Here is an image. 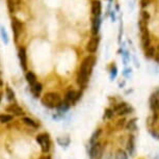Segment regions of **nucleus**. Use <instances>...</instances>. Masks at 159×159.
Instances as JSON below:
<instances>
[{
    "instance_id": "obj_1",
    "label": "nucleus",
    "mask_w": 159,
    "mask_h": 159,
    "mask_svg": "<svg viewBox=\"0 0 159 159\" xmlns=\"http://www.w3.org/2000/svg\"><path fill=\"white\" fill-rule=\"evenodd\" d=\"M96 64V58L94 56L89 55L85 57L81 62V66L79 68L77 74V84L81 88H85L89 82V78L91 76L93 68Z\"/></svg>"
},
{
    "instance_id": "obj_2",
    "label": "nucleus",
    "mask_w": 159,
    "mask_h": 159,
    "mask_svg": "<svg viewBox=\"0 0 159 159\" xmlns=\"http://www.w3.org/2000/svg\"><path fill=\"white\" fill-rule=\"evenodd\" d=\"M41 102L44 106L48 107V108H57L58 105L61 103V95L54 92L46 93L41 99Z\"/></svg>"
},
{
    "instance_id": "obj_3",
    "label": "nucleus",
    "mask_w": 159,
    "mask_h": 159,
    "mask_svg": "<svg viewBox=\"0 0 159 159\" xmlns=\"http://www.w3.org/2000/svg\"><path fill=\"white\" fill-rule=\"evenodd\" d=\"M104 143L101 142H97L95 143H92L89 147V155L91 159H102L104 156Z\"/></svg>"
},
{
    "instance_id": "obj_4",
    "label": "nucleus",
    "mask_w": 159,
    "mask_h": 159,
    "mask_svg": "<svg viewBox=\"0 0 159 159\" xmlns=\"http://www.w3.org/2000/svg\"><path fill=\"white\" fill-rule=\"evenodd\" d=\"M35 139H37L38 143L40 145L42 152L45 153V154H47L51 149V140H50L49 134L46 133V132H44V133H40L39 135H37Z\"/></svg>"
},
{
    "instance_id": "obj_5",
    "label": "nucleus",
    "mask_w": 159,
    "mask_h": 159,
    "mask_svg": "<svg viewBox=\"0 0 159 159\" xmlns=\"http://www.w3.org/2000/svg\"><path fill=\"white\" fill-rule=\"evenodd\" d=\"M11 29H13L15 42H18L21 34H22V31H23L22 22H21L19 19H17V18H13V19H11Z\"/></svg>"
},
{
    "instance_id": "obj_6",
    "label": "nucleus",
    "mask_w": 159,
    "mask_h": 159,
    "mask_svg": "<svg viewBox=\"0 0 159 159\" xmlns=\"http://www.w3.org/2000/svg\"><path fill=\"white\" fill-rule=\"evenodd\" d=\"M113 110H115L116 115H118V116H126L133 111V108H132L130 105L125 103V102H122V103H119L118 105H116V106L113 107Z\"/></svg>"
},
{
    "instance_id": "obj_7",
    "label": "nucleus",
    "mask_w": 159,
    "mask_h": 159,
    "mask_svg": "<svg viewBox=\"0 0 159 159\" xmlns=\"http://www.w3.org/2000/svg\"><path fill=\"white\" fill-rule=\"evenodd\" d=\"M125 146H126V151L128 152V154L130 156H134L136 147H135V139H134V136L132 135V134H130V135L128 136Z\"/></svg>"
},
{
    "instance_id": "obj_8",
    "label": "nucleus",
    "mask_w": 159,
    "mask_h": 159,
    "mask_svg": "<svg viewBox=\"0 0 159 159\" xmlns=\"http://www.w3.org/2000/svg\"><path fill=\"white\" fill-rule=\"evenodd\" d=\"M150 107L153 112H159V92L157 91L150 97Z\"/></svg>"
},
{
    "instance_id": "obj_9",
    "label": "nucleus",
    "mask_w": 159,
    "mask_h": 159,
    "mask_svg": "<svg viewBox=\"0 0 159 159\" xmlns=\"http://www.w3.org/2000/svg\"><path fill=\"white\" fill-rule=\"evenodd\" d=\"M5 111L10 112L13 116H23L24 115V110L21 108L19 105L16 104V103L10 104L8 106L5 107Z\"/></svg>"
},
{
    "instance_id": "obj_10",
    "label": "nucleus",
    "mask_w": 159,
    "mask_h": 159,
    "mask_svg": "<svg viewBox=\"0 0 159 159\" xmlns=\"http://www.w3.org/2000/svg\"><path fill=\"white\" fill-rule=\"evenodd\" d=\"M80 96H81V93L80 92H76L74 89H71V91L67 92V94H66L65 101L69 102L70 104H74L80 98Z\"/></svg>"
},
{
    "instance_id": "obj_11",
    "label": "nucleus",
    "mask_w": 159,
    "mask_h": 159,
    "mask_svg": "<svg viewBox=\"0 0 159 159\" xmlns=\"http://www.w3.org/2000/svg\"><path fill=\"white\" fill-rule=\"evenodd\" d=\"M98 46H99V38L97 35H94L93 38H91L89 43L86 44V50L89 53H95L98 49Z\"/></svg>"
},
{
    "instance_id": "obj_12",
    "label": "nucleus",
    "mask_w": 159,
    "mask_h": 159,
    "mask_svg": "<svg viewBox=\"0 0 159 159\" xmlns=\"http://www.w3.org/2000/svg\"><path fill=\"white\" fill-rule=\"evenodd\" d=\"M19 59H20V65L21 68L23 69L24 71L27 70V54H26V50L24 47H21L19 49Z\"/></svg>"
},
{
    "instance_id": "obj_13",
    "label": "nucleus",
    "mask_w": 159,
    "mask_h": 159,
    "mask_svg": "<svg viewBox=\"0 0 159 159\" xmlns=\"http://www.w3.org/2000/svg\"><path fill=\"white\" fill-rule=\"evenodd\" d=\"M22 0H7V8L11 14H14L19 10Z\"/></svg>"
},
{
    "instance_id": "obj_14",
    "label": "nucleus",
    "mask_w": 159,
    "mask_h": 159,
    "mask_svg": "<svg viewBox=\"0 0 159 159\" xmlns=\"http://www.w3.org/2000/svg\"><path fill=\"white\" fill-rule=\"evenodd\" d=\"M42 91H43V85H42L40 82L37 81L35 83H34V84L30 85V92H31V94L34 95L35 98L40 97Z\"/></svg>"
},
{
    "instance_id": "obj_15",
    "label": "nucleus",
    "mask_w": 159,
    "mask_h": 159,
    "mask_svg": "<svg viewBox=\"0 0 159 159\" xmlns=\"http://www.w3.org/2000/svg\"><path fill=\"white\" fill-rule=\"evenodd\" d=\"M92 13L94 17H99L101 14V2L99 0H94L92 2Z\"/></svg>"
},
{
    "instance_id": "obj_16",
    "label": "nucleus",
    "mask_w": 159,
    "mask_h": 159,
    "mask_svg": "<svg viewBox=\"0 0 159 159\" xmlns=\"http://www.w3.org/2000/svg\"><path fill=\"white\" fill-rule=\"evenodd\" d=\"M115 159H128V152L122 148L116 149L115 152Z\"/></svg>"
},
{
    "instance_id": "obj_17",
    "label": "nucleus",
    "mask_w": 159,
    "mask_h": 159,
    "mask_svg": "<svg viewBox=\"0 0 159 159\" xmlns=\"http://www.w3.org/2000/svg\"><path fill=\"white\" fill-rule=\"evenodd\" d=\"M22 122H23L25 125H27L28 127H30V128H34V129H37V128L39 127V124H38V123L35 122L34 119L28 118V116H24V118L22 119Z\"/></svg>"
},
{
    "instance_id": "obj_18",
    "label": "nucleus",
    "mask_w": 159,
    "mask_h": 159,
    "mask_svg": "<svg viewBox=\"0 0 159 159\" xmlns=\"http://www.w3.org/2000/svg\"><path fill=\"white\" fill-rule=\"evenodd\" d=\"M101 134H102V129L98 128L97 130L92 134V137H91V139H89V145L99 142V139H100V137H101Z\"/></svg>"
},
{
    "instance_id": "obj_19",
    "label": "nucleus",
    "mask_w": 159,
    "mask_h": 159,
    "mask_svg": "<svg viewBox=\"0 0 159 159\" xmlns=\"http://www.w3.org/2000/svg\"><path fill=\"white\" fill-rule=\"evenodd\" d=\"M142 45H143V47L145 48V49L150 46V35H149V31L148 30L142 34Z\"/></svg>"
},
{
    "instance_id": "obj_20",
    "label": "nucleus",
    "mask_w": 159,
    "mask_h": 159,
    "mask_svg": "<svg viewBox=\"0 0 159 159\" xmlns=\"http://www.w3.org/2000/svg\"><path fill=\"white\" fill-rule=\"evenodd\" d=\"M125 128L129 131H135L136 130V119H131L126 123Z\"/></svg>"
},
{
    "instance_id": "obj_21",
    "label": "nucleus",
    "mask_w": 159,
    "mask_h": 159,
    "mask_svg": "<svg viewBox=\"0 0 159 159\" xmlns=\"http://www.w3.org/2000/svg\"><path fill=\"white\" fill-rule=\"evenodd\" d=\"M26 80H27V82L29 83V85L34 84V83H35L38 81L37 80V76H35V74L34 73V72H27L26 73Z\"/></svg>"
},
{
    "instance_id": "obj_22",
    "label": "nucleus",
    "mask_w": 159,
    "mask_h": 159,
    "mask_svg": "<svg viewBox=\"0 0 159 159\" xmlns=\"http://www.w3.org/2000/svg\"><path fill=\"white\" fill-rule=\"evenodd\" d=\"M99 27H100V18L94 17V20H93V34H97L99 31Z\"/></svg>"
},
{
    "instance_id": "obj_23",
    "label": "nucleus",
    "mask_w": 159,
    "mask_h": 159,
    "mask_svg": "<svg viewBox=\"0 0 159 159\" xmlns=\"http://www.w3.org/2000/svg\"><path fill=\"white\" fill-rule=\"evenodd\" d=\"M139 31L140 34H143V32H145L148 30V21L146 20H143L139 18Z\"/></svg>"
},
{
    "instance_id": "obj_24",
    "label": "nucleus",
    "mask_w": 159,
    "mask_h": 159,
    "mask_svg": "<svg viewBox=\"0 0 159 159\" xmlns=\"http://www.w3.org/2000/svg\"><path fill=\"white\" fill-rule=\"evenodd\" d=\"M70 106H71V104L69 103V102L64 101V102H61V103L58 105L57 109H58L59 112H66V111H68V110H69Z\"/></svg>"
},
{
    "instance_id": "obj_25",
    "label": "nucleus",
    "mask_w": 159,
    "mask_h": 159,
    "mask_svg": "<svg viewBox=\"0 0 159 159\" xmlns=\"http://www.w3.org/2000/svg\"><path fill=\"white\" fill-rule=\"evenodd\" d=\"M70 137L69 136H61V137H58L57 139V143H58V145L59 146H61V147H67L70 145Z\"/></svg>"
},
{
    "instance_id": "obj_26",
    "label": "nucleus",
    "mask_w": 159,
    "mask_h": 159,
    "mask_svg": "<svg viewBox=\"0 0 159 159\" xmlns=\"http://www.w3.org/2000/svg\"><path fill=\"white\" fill-rule=\"evenodd\" d=\"M155 48L153 46H149L148 48L145 49V56L147 58H151V57H154L155 55Z\"/></svg>"
},
{
    "instance_id": "obj_27",
    "label": "nucleus",
    "mask_w": 159,
    "mask_h": 159,
    "mask_svg": "<svg viewBox=\"0 0 159 159\" xmlns=\"http://www.w3.org/2000/svg\"><path fill=\"white\" fill-rule=\"evenodd\" d=\"M13 119H14V116L13 115H7V113H3V115H0V123H2V124L13 121Z\"/></svg>"
},
{
    "instance_id": "obj_28",
    "label": "nucleus",
    "mask_w": 159,
    "mask_h": 159,
    "mask_svg": "<svg viewBox=\"0 0 159 159\" xmlns=\"http://www.w3.org/2000/svg\"><path fill=\"white\" fill-rule=\"evenodd\" d=\"M115 115H116V112L112 108H107V109H105L103 118L104 120H111L113 116H115Z\"/></svg>"
},
{
    "instance_id": "obj_29",
    "label": "nucleus",
    "mask_w": 159,
    "mask_h": 159,
    "mask_svg": "<svg viewBox=\"0 0 159 159\" xmlns=\"http://www.w3.org/2000/svg\"><path fill=\"white\" fill-rule=\"evenodd\" d=\"M5 93H7V98L8 101H14L15 100V93H14V91L8 85H7Z\"/></svg>"
},
{
    "instance_id": "obj_30",
    "label": "nucleus",
    "mask_w": 159,
    "mask_h": 159,
    "mask_svg": "<svg viewBox=\"0 0 159 159\" xmlns=\"http://www.w3.org/2000/svg\"><path fill=\"white\" fill-rule=\"evenodd\" d=\"M0 32H1V37H2V40H3V42L5 44L8 43V35L7 34V31H5V29L2 27H0Z\"/></svg>"
},
{
    "instance_id": "obj_31",
    "label": "nucleus",
    "mask_w": 159,
    "mask_h": 159,
    "mask_svg": "<svg viewBox=\"0 0 159 159\" xmlns=\"http://www.w3.org/2000/svg\"><path fill=\"white\" fill-rule=\"evenodd\" d=\"M126 126V119H120L118 120V122H116V127H118L119 129H122L123 127H125Z\"/></svg>"
},
{
    "instance_id": "obj_32",
    "label": "nucleus",
    "mask_w": 159,
    "mask_h": 159,
    "mask_svg": "<svg viewBox=\"0 0 159 159\" xmlns=\"http://www.w3.org/2000/svg\"><path fill=\"white\" fill-rule=\"evenodd\" d=\"M140 19H143V20H146V21H149L150 19V15L149 13L147 11H140Z\"/></svg>"
},
{
    "instance_id": "obj_33",
    "label": "nucleus",
    "mask_w": 159,
    "mask_h": 159,
    "mask_svg": "<svg viewBox=\"0 0 159 159\" xmlns=\"http://www.w3.org/2000/svg\"><path fill=\"white\" fill-rule=\"evenodd\" d=\"M152 1L153 0H140V5H142V7H147L152 3Z\"/></svg>"
},
{
    "instance_id": "obj_34",
    "label": "nucleus",
    "mask_w": 159,
    "mask_h": 159,
    "mask_svg": "<svg viewBox=\"0 0 159 159\" xmlns=\"http://www.w3.org/2000/svg\"><path fill=\"white\" fill-rule=\"evenodd\" d=\"M154 58H155V61L159 64V45L157 46V48H156V52H155Z\"/></svg>"
},
{
    "instance_id": "obj_35",
    "label": "nucleus",
    "mask_w": 159,
    "mask_h": 159,
    "mask_svg": "<svg viewBox=\"0 0 159 159\" xmlns=\"http://www.w3.org/2000/svg\"><path fill=\"white\" fill-rule=\"evenodd\" d=\"M105 159H113V154L111 152H108L107 154H105Z\"/></svg>"
},
{
    "instance_id": "obj_36",
    "label": "nucleus",
    "mask_w": 159,
    "mask_h": 159,
    "mask_svg": "<svg viewBox=\"0 0 159 159\" xmlns=\"http://www.w3.org/2000/svg\"><path fill=\"white\" fill-rule=\"evenodd\" d=\"M39 159H51V157L49 155H44V156H42V157H40Z\"/></svg>"
},
{
    "instance_id": "obj_37",
    "label": "nucleus",
    "mask_w": 159,
    "mask_h": 159,
    "mask_svg": "<svg viewBox=\"0 0 159 159\" xmlns=\"http://www.w3.org/2000/svg\"><path fill=\"white\" fill-rule=\"evenodd\" d=\"M3 85V80H2V77H1V72H0V88Z\"/></svg>"
},
{
    "instance_id": "obj_38",
    "label": "nucleus",
    "mask_w": 159,
    "mask_h": 159,
    "mask_svg": "<svg viewBox=\"0 0 159 159\" xmlns=\"http://www.w3.org/2000/svg\"><path fill=\"white\" fill-rule=\"evenodd\" d=\"M0 102H1V94H0Z\"/></svg>"
},
{
    "instance_id": "obj_39",
    "label": "nucleus",
    "mask_w": 159,
    "mask_h": 159,
    "mask_svg": "<svg viewBox=\"0 0 159 159\" xmlns=\"http://www.w3.org/2000/svg\"><path fill=\"white\" fill-rule=\"evenodd\" d=\"M158 92H159V89H158Z\"/></svg>"
}]
</instances>
